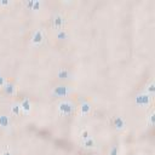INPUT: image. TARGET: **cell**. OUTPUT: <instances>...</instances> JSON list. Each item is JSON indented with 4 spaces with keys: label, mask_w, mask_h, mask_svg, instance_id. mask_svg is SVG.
I'll use <instances>...</instances> for the list:
<instances>
[{
    "label": "cell",
    "mask_w": 155,
    "mask_h": 155,
    "mask_svg": "<svg viewBox=\"0 0 155 155\" xmlns=\"http://www.w3.org/2000/svg\"><path fill=\"white\" fill-rule=\"evenodd\" d=\"M75 110V105L69 99H62L57 104V111L61 116H70Z\"/></svg>",
    "instance_id": "obj_1"
},
{
    "label": "cell",
    "mask_w": 155,
    "mask_h": 155,
    "mask_svg": "<svg viewBox=\"0 0 155 155\" xmlns=\"http://www.w3.org/2000/svg\"><path fill=\"white\" fill-rule=\"evenodd\" d=\"M151 101H153V96L145 93L144 91L138 93L136 97H134V103L140 107V108H148L150 104H151Z\"/></svg>",
    "instance_id": "obj_2"
},
{
    "label": "cell",
    "mask_w": 155,
    "mask_h": 155,
    "mask_svg": "<svg viewBox=\"0 0 155 155\" xmlns=\"http://www.w3.org/2000/svg\"><path fill=\"white\" fill-rule=\"evenodd\" d=\"M44 41H45V33H44V30L41 28L35 29L33 31L31 36H30V44L33 46L38 47V46H41L44 44Z\"/></svg>",
    "instance_id": "obj_3"
},
{
    "label": "cell",
    "mask_w": 155,
    "mask_h": 155,
    "mask_svg": "<svg viewBox=\"0 0 155 155\" xmlns=\"http://www.w3.org/2000/svg\"><path fill=\"white\" fill-rule=\"evenodd\" d=\"M51 93L54 97H67L71 93V87L68 85H56L54 87H52Z\"/></svg>",
    "instance_id": "obj_4"
},
{
    "label": "cell",
    "mask_w": 155,
    "mask_h": 155,
    "mask_svg": "<svg viewBox=\"0 0 155 155\" xmlns=\"http://www.w3.org/2000/svg\"><path fill=\"white\" fill-rule=\"evenodd\" d=\"M67 21H65V17L62 15V13H54L52 17H51V25L53 29L56 30H59V29H63L64 25H65Z\"/></svg>",
    "instance_id": "obj_5"
},
{
    "label": "cell",
    "mask_w": 155,
    "mask_h": 155,
    "mask_svg": "<svg viewBox=\"0 0 155 155\" xmlns=\"http://www.w3.org/2000/svg\"><path fill=\"white\" fill-rule=\"evenodd\" d=\"M92 110V107H91V103L90 102H82L79 107V114L81 116H87Z\"/></svg>",
    "instance_id": "obj_6"
},
{
    "label": "cell",
    "mask_w": 155,
    "mask_h": 155,
    "mask_svg": "<svg viewBox=\"0 0 155 155\" xmlns=\"http://www.w3.org/2000/svg\"><path fill=\"white\" fill-rule=\"evenodd\" d=\"M111 124H113L114 128H116V130H124L126 126V121L124 120L122 116H114L111 120Z\"/></svg>",
    "instance_id": "obj_7"
},
{
    "label": "cell",
    "mask_w": 155,
    "mask_h": 155,
    "mask_svg": "<svg viewBox=\"0 0 155 155\" xmlns=\"http://www.w3.org/2000/svg\"><path fill=\"white\" fill-rule=\"evenodd\" d=\"M21 109H22V114H29L31 110V102L29 101V98H23L19 102Z\"/></svg>",
    "instance_id": "obj_8"
},
{
    "label": "cell",
    "mask_w": 155,
    "mask_h": 155,
    "mask_svg": "<svg viewBox=\"0 0 155 155\" xmlns=\"http://www.w3.org/2000/svg\"><path fill=\"white\" fill-rule=\"evenodd\" d=\"M81 145H82L85 149H94V148L97 147V142H96V139L91 136V137H88V138L81 140Z\"/></svg>",
    "instance_id": "obj_9"
},
{
    "label": "cell",
    "mask_w": 155,
    "mask_h": 155,
    "mask_svg": "<svg viewBox=\"0 0 155 155\" xmlns=\"http://www.w3.org/2000/svg\"><path fill=\"white\" fill-rule=\"evenodd\" d=\"M70 70L67 69V68H59L58 71H57V78L59 80H68L70 79Z\"/></svg>",
    "instance_id": "obj_10"
},
{
    "label": "cell",
    "mask_w": 155,
    "mask_h": 155,
    "mask_svg": "<svg viewBox=\"0 0 155 155\" xmlns=\"http://www.w3.org/2000/svg\"><path fill=\"white\" fill-rule=\"evenodd\" d=\"M24 6L28 7L29 10H33V11H38L41 6V1H38V0H29V1H24Z\"/></svg>",
    "instance_id": "obj_11"
},
{
    "label": "cell",
    "mask_w": 155,
    "mask_h": 155,
    "mask_svg": "<svg viewBox=\"0 0 155 155\" xmlns=\"http://www.w3.org/2000/svg\"><path fill=\"white\" fill-rule=\"evenodd\" d=\"M10 126H11V119L5 114H0V127L8 128Z\"/></svg>",
    "instance_id": "obj_12"
},
{
    "label": "cell",
    "mask_w": 155,
    "mask_h": 155,
    "mask_svg": "<svg viewBox=\"0 0 155 155\" xmlns=\"http://www.w3.org/2000/svg\"><path fill=\"white\" fill-rule=\"evenodd\" d=\"M10 113H11L12 116H18L19 114H22V109H21L19 103H16V102L12 103L10 105Z\"/></svg>",
    "instance_id": "obj_13"
},
{
    "label": "cell",
    "mask_w": 155,
    "mask_h": 155,
    "mask_svg": "<svg viewBox=\"0 0 155 155\" xmlns=\"http://www.w3.org/2000/svg\"><path fill=\"white\" fill-rule=\"evenodd\" d=\"M56 39L59 40V41L68 40V39H69V33H68L65 29H59V30L56 31Z\"/></svg>",
    "instance_id": "obj_14"
},
{
    "label": "cell",
    "mask_w": 155,
    "mask_h": 155,
    "mask_svg": "<svg viewBox=\"0 0 155 155\" xmlns=\"http://www.w3.org/2000/svg\"><path fill=\"white\" fill-rule=\"evenodd\" d=\"M2 88H4V91H5L7 94H10V96H12V94L16 93V86H15L12 82H5V85L2 86Z\"/></svg>",
    "instance_id": "obj_15"
},
{
    "label": "cell",
    "mask_w": 155,
    "mask_h": 155,
    "mask_svg": "<svg viewBox=\"0 0 155 155\" xmlns=\"http://www.w3.org/2000/svg\"><path fill=\"white\" fill-rule=\"evenodd\" d=\"M144 92L148 93V94H150V96L154 94V92H155V82H154V80H150V81L145 85V90H144Z\"/></svg>",
    "instance_id": "obj_16"
},
{
    "label": "cell",
    "mask_w": 155,
    "mask_h": 155,
    "mask_svg": "<svg viewBox=\"0 0 155 155\" xmlns=\"http://www.w3.org/2000/svg\"><path fill=\"white\" fill-rule=\"evenodd\" d=\"M79 137H80L81 140H84V139L91 137V133H90V131H88L87 128H82V130L79 132Z\"/></svg>",
    "instance_id": "obj_17"
},
{
    "label": "cell",
    "mask_w": 155,
    "mask_h": 155,
    "mask_svg": "<svg viewBox=\"0 0 155 155\" xmlns=\"http://www.w3.org/2000/svg\"><path fill=\"white\" fill-rule=\"evenodd\" d=\"M154 119H155V113L154 111H150L148 117H147V125L148 126H153L154 125Z\"/></svg>",
    "instance_id": "obj_18"
},
{
    "label": "cell",
    "mask_w": 155,
    "mask_h": 155,
    "mask_svg": "<svg viewBox=\"0 0 155 155\" xmlns=\"http://www.w3.org/2000/svg\"><path fill=\"white\" fill-rule=\"evenodd\" d=\"M108 155H120V151H119V148L116 145H113L110 149H109V153Z\"/></svg>",
    "instance_id": "obj_19"
},
{
    "label": "cell",
    "mask_w": 155,
    "mask_h": 155,
    "mask_svg": "<svg viewBox=\"0 0 155 155\" xmlns=\"http://www.w3.org/2000/svg\"><path fill=\"white\" fill-rule=\"evenodd\" d=\"M0 155H12V151H11V149L8 147H5L2 149V151L0 153Z\"/></svg>",
    "instance_id": "obj_20"
},
{
    "label": "cell",
    "mask_w": 155,
    "mask_h": 155,
    "mask_svg": "<svg viewBox=\"0 0 155 155\" xmlns=\"http://www.w3.org/2000/svg\"><path fill=\"white\" fill-rule=\"evenodd\" d=\"M5 85V80H4V78H2V75H1V71H0V86L2 87Z\"/></svg>",
    "instance_id": "obj_21"
},
{
    "label": "cell",
    "mask_w": 155,
    "mask_h": 155,
    "mask_svg": "<svg viewBox=\"0 0 155 155\" xmlns=\"http://www.w3.org/2000/svg\"><path fill=\"white\" fill-rule=\"evenodd\" d=\"M11 2L10 1H0V5L1 6H7V5H10Z\"/></svg>",
    "instance_id": "obj_22"
}]
</instances>
